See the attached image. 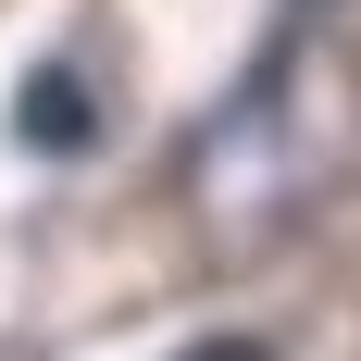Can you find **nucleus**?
Returning a JSON list of instances; mask_svg holds the SVG:
<instances>
[{
  "instance_id": "nucleus-1",
  "label": "nucleus",
  "mask_w": 361,
  "mask_h": 361,
  "mask_svg": "<svg viewBox=\"0 0 361 361\" xmlns=\"http://www.w3.org/2000/svg\"><path fill=\"white\" fill-rule=\"evenodd\" d=\"M324 87H349L336 50L287 37V50H262V63H250V87L212 112V137L187 149V200H200V237H212L224 262L262 250V237L336 175V112H312Z\"/></svg>"
},
{
  "instance_id": "nucleus-2",
  "label": "nucleus",
  "mask_w": 361,
  "mask_h": 361,
  "mask_svg": "<svg viewBox=\"0 0 361 361\" xmlns=\"http://www.w3.org/2000/svg\"><path fill=\"white\" fill-rule=\"evenodd\" d=\"M13 137H25V149H50V162H75V149L100 137V112H87V75H75V63H37L25 87H13Z\"/></svg>"
},
{
  "instance_id": "nucleus-3",
  "label": "nucleus",
  "mask_w": 361,
  "mask_h": 361,
  "mask_svg": "<svg viewBox=\"0 0 361 361\" xmlns=\"http://www.w3.org/2000/svg\"><path fill=\"white\" fill-rule=\"evenodd\" d=\"M187 361H274V349H262V336H200Z\"/></svg>"
}]
</instances>
